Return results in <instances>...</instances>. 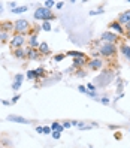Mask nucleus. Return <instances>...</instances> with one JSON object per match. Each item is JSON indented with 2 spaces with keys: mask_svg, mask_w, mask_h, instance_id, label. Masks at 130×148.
Returning <instances> with one entry per match:
<instances>
[{
  "mask_svg": "<svg viewBox=\"0 0 130 148\" xmlns=\"http://www.w3.org/2000/svg\"><path fill=\"white\" fill-rule=\"evenodd\" d=\"M24 42H25V39H24L23 34H15V36L11 39V45H12L15 49H18V48H23Z\"/></svg>",
  "mask_w": 130,
  "mask_h": 148,
  "instance_id": "obj_5",
  "label": "nucleus"
},
{
  "mask_svg": "<svg viewBox=\"0 0 130 148\" xmlns=\"http://www.w3.org/2000/svg\"><path fill=\"white\" fill-rule=\"evenodd\" d=\"M27 9H29L27 6H21V8H15V9H12V12L14 14H23V12H25Z\"/></svg>",
  "mask_w": 130,
  "mask_h": 148,
  "instance_id": "obj_21",
  "label": "nucleus"
},
{
  "mask_svg": "<svg viewBox=\"0 0 130 148\" xmlns=\"http://www.w3.org/2000/svg\"><path fill=\"white\" fill-rule=\"evenodd\" d=\"M100 54L105 56V57H111V56L117 54V48H115L114 43H106L105 42L102 45V48H100Z\"/></svg>",
  "mask_w": 130,
  "mask_h": 148,
  "instance_id": "obj_3",
  "label": "nucleus"
},
{
  "mask_svg": "<svg viewBox=\"0 0 130 148\" xmlns=\"http://www.w3.org/2000/svg\"><path fill=\"white\" fill-rule=\"evenodd\" d=\"M102 40H106V43H115L118 40V34L112 32H105L102 33Z\"/></svg>",
  "mask_w": 130,
  "mask_h": 148,
  "instance_id": "obj_6",
  "label": "nucleus"
},
{
  "mask_svg": "<svg viewBox=\"0 0 130 148\" xmlns=\"http://www.w3.org/2000/svg\"><path fill=\"white\" fill-rule=\"evenodd\" d=\"M63 2H58V3H55V8H57V9H62V8H63Z\"/></svg>",
  "mask_w": 130,
  "mask_h": 148,
  "instance_id": "obj_34",
  "label": "nucleus"
},
{
  "mask_svg": "<svg viewBox=\"0 0 130 148\" xmlns=\"http://www.w3.org/2000/svg\"><path fill=\"white\" fill-rule=\"evenodd\" d=\"M88 66H90V69H93V71H97V69H100L103 66V62L99 60V58H93L91 62L88 63Z\"/></svg>",
  "mask_w": 130,
  "mask_h": 148,
  "instance_id": "obj_8",
  "label": "nucleus"
},
{
  "mask_svg": "<svg viewBox=\"0 0 130 148\" xmlns=\"http://www.w3.org/2000/svg\"><path fill=\"white\" fill-rule=\"evenodd\" d=\"M39 49H40V54H45L49 51V47H48V43L47 42H42L40 45H39Z\"/></svg>",
  "mask_w": 130,
  "mask_h": 148,
  "instance_id": "obj_18",
  "label": "nucleus"
},
{
  "mask_svg": "<svg viewBox=\"0 0 130 148\" xmlns=\"http://www.w3.org/2000/svg\"><path fill=\"white\" fill-rule=\"evenodd\" d=\"M51 129H53V132H60V133H62L64 127H63V124H60L58 121H55V123H53V126H51Z\"/></svg>",
  "mask_w": 130,
  "mask_h": 148,
  "instance_id": "obj_17",
  "label": "nucleus"
},
{
  "mask_svg": "<svg viewBox=\"0 0 130 148\" xmlns=\"http://www.w3.org/2000/svg\"><path fill=\"white\" fill-rule=\"evenodd\" d=\"M60 135H62L60 132H53V138H54V139H58V138H60Z\"/></svg>",
  "mask_w": 130,
  "mask_h": 148,
  "instance_id": "obj_32",
  "label": "nucleus"
},
{
  "mask_svg": "<svg viewBox=\"0 0 130 148\" xmlns=\"http://www.w3.org/2000/svg\"><path fill=\"white\" fill-rule=\"evenodd\" d=\"M63 58H64V56H55V57H54V60H55V62H62Z\"/></svg>",
  "mask_w": 130,
  "mask_h": 148,
  "instance_id": "obj_31",
  "label": "nucleus"
},
{
  "mask_svg": "<svg viewBox=\"0 0 130 148\" xmlns=\"http://www.w3.org/2000/svg\"><path fill=\"white\" fill-rule=\"evenodd\" d=\"M67 56H70V57H73V58H79V57H84V54H82V53H79V51H69V53H67Z\"/></svg>",
  "mask_w": 130,
  "mask_h": 148,
  "instance_id": "obj_20",
  "label": "nucleus"
},
{
  "mask_svg": "<svg viewBox=\"0 0 130 148\" xmlns=\"http://www.w3.org/2000/svg\"><path fill=\"white\" fill-rule=\"evenodd\" d=\"M126 29H127V30L130 32V23H129V24H126Z\"/></svg>",
  "mask_w": 130,
  "mask_h": 148,
  "instance_id": "obj_39",
  "label": "nucleus"
},
{
  "mask_svg": "<svg viewBox=\"0 0 130 148\" xmlns=\"http://www.w3.org/2000/svg\"><path fill=\"white\" fill-rule=\"evenodd\" d=\"M127 38H130V32H127Z\"/></svg>",
  "mask_w": 130,
  "mask_h": 148,
  "instance_id": "obj_40",
  "label": "nucleus"
},
{
  "mask_svg": "<svg viewBox=\"0 0 130 148\" xmlns=\"http://www.w3.org/2000/svg\"><path fill=\"white\" fill-rule=\"evenodd\" d=\"M27 57L30 60H36V58H39V53L36 49H33V48H29L27 49Z\"/></svg>",
  "mask_w": 130,
  "mask_h": 148,
  "instance_id": "obj_13",
  "label": "nucleus"
},
{
  "mask_svg": "<svg viewBox=\"0 0 130 148\" xmlns=\"http://www.w3.org/2000/svg\"><path fill=\"white\" fill-rule=\"evenodd\" d=\"M70 124H72V123H69V121H66V123H63V127H64V129H69V127H70Z\"/></svg>",
  "mask_w": 130,
  "mask_h": 148,
  "instance_id": "obj_35",
  "label": "nucleus"
},
{
  "mask_svg": "<svg viewBox=\"0 0 130 148\" xmlns=\"http://www.w3.org/2000/svg\"><path fill=\"white\" fill-rule=\"evenodd\" d=\"M20 99V96H15V97H12V100H11V103H15L16 100H18Z\"/></svg>",
  "mask_w": 130,
  "mask_h": 148,
  "instance_id": "obj_36",
  "label": "nucleus"
},
{
  "mask_svg": "<svg viewBox=\"0 0 130 148\" xmlns=\"http://www.w3.org/2000/svg\"><path fill=\"white\" fill-rule=\"evenodd\" d=\"M29 45H30V48H36V47H39L40 45V43L38 42V36H36V34H33V36L30 38V40H29Z\"/></svg>",
  "mask_w": 130,
  "mask_h": 148,
  "instance_id": "obj_15",
  "label": "nucleus"
},
{
  "mask_svg": "<svg viewBox=\"0 0 130 148\" xmlns=\"http://www.w3.org/2000/svg\"><path fill=\"white\" fill-rule=\"evenodd\" d=\"M11 29H14V24H12L11 21H5L2 25H0V30H2V32H5V33H8V32H9Z\"/></svg>",
  "mask_w": 130,
  "mask_h": 148,
  "instance_id": "obj_12",
  "label": "nucleus"
},
{
  "mask_svg": "<svg viewBox=\"0 0 130 148\" xmlns=\"http://www.w3.org/2000/svg\"><path fill=\"white\" fill-rule=\"evenodd\" d=\"M15 57L16 58H25V57H27V53H25V51L23 49V48H18V49H15Z\"/></svg>",
  "mask_w": 130,
  "mask_h": 148,
  "instance_id": "obj_16",
  "label": "nucleus"
},
{
  "mask_svg": "<svg viewBox=\"0 0 130 148\" xmlns=\"http://www.w3.org/2000/svg\"><path fill=\"white\" fill-rule=\"evenodd\" d=\"M109 27L114 30V32H118V34H123L124 33V30H123V27H121V24L118 23V21H114V23H111L109 24Z\"/></svg>",
  "mask_w": 130,
  "mask_h": 148,
  "instance_id": "obj_11",
  "label": "nucleus"
},
{
  "mask_svg": "<svg viewBox=\"0 0 130 148\" xmlns=\"http://www.w3.org/2000/svg\"><path fill=\"white\" fill-rule=\"evenodd\" d=\"M0 33H2V30H0Z\"/></svg>",
  "mask_w": 130,
  "mask_h": 148,
  "instance_id": "obj_41",
  "label": "nucleus"
},
{
  "mask_svg": "<svg viewBox=\"0 0 130 148\" xmlns=\"http://www.w3.org/2000/svg\"><path fill=\"white\" fill-rule=\"evenodd\" d=\"M81 64H85V57H79V58H75L73 60V66L79 67Z\"/></svg>",
  "mask_w": 130,
  "mask_h": 148,
  "instance_id": "obj_19",
  "label": "nucleus"
},
{
  "mask_svg": "<svg viewBox=\"0 0 130 148\" xmlns=\"http://www.w3.org/2000/svg\"><path fill=\"white\" fill-rule=\"evenodd\" d=\"M121 53H123L124 57L130 62V45H126V43H124V45H121Z\"/></svg>",
  "mask_w": 130,
  "mask_h": 148,
  "instance_id": "obj_14",
  "label": "nucleus"
},
{
  "mask_svg": "<svg viewBox=\"0 0 130 148\" xmlns=\"http://www.w3.org/2000/svg\"><path fill=\"white\" fill-rule=\"evenodd\" d=\"M27 78H29V79H36V73H34V71H29L27 72Z\"/></svg>",
  "mask_w": 130,
  "mask_h": 148,
  "instance_id": "obj_23",
  "label": "nucleus"
},
{
  "mask_svg": "<svg viewBox=\"0 0 130 148\" xmlns=\"http://www.w3.org/2000/svg\"><path fill=\"white\" fill-rule=\"evenodd\" d=\"M102 103H103V105H109V99L108 97H103L102 99Z\"/></svg>",
  "mask_w": 130,
  "mask_h": 148,
  "instance_id": "obj_33",
  "label": "nucleus"
},
{
  "mask_svg": "<svg viewBox=\"0 0 130 148\" xmlns=\"http://www.w3.org/2000/svg\"><path fill=\"white\" fill-rule=\"evenodd\" d=\"M54 5H55V2H53V0H47V2H45V8H47V9H51Z\"/></svg>",
  "mask_w": 130,
  "mask_h": 148,
  "instance_id": "obj_24",
  "label": "nucleus"
},
{
  "mask_svg": "<svg viewBox=\"0 0 130 148\" xmlns=\"http://www.w3.org/2000/svg\"><path fill=\"white\" fill-rule=\"evenodd\" d=\"M9 6L12 8V9H15V2H12V3H9Z\"/></svg>",
  "mask_w": 130,
  "mask_h": 148,
  "instance_id": "obj_38",
  "label": "nucleus"
},
{
  "mask_svg": "<svg viewBox=\"0 0 130 148\" xmlns=\"http://www.w3.org/2000/svg\"><path fill=\"white\" fill-rule=\"evenodd\" d=\"M78 90H79L81 93H84V94H88V90H87V87H84V85H79V87H78Z\"/></svg>",
  "mask_w": 130,
  "mask_h": 148,
  "instance_id": "obj_27",
  "label": "nucleus"
},
{
  "mask_svg": "<svg viewBox=\"0 0 130 148\" xmlns=\"http://www.w3.org/2000/svg\"><path fill=\"white\" fill-rule=\"evenodd\" d=\"M34 20L51 21V20H54V15H53V12H51V9H47L45 6H40L34 11Z\"/></svg>",
  "mask_w": 130,
  "mask_h": 148,
  "instance_id": "obj_1",
  "label": "nucleus"
},
{
  "mask_svg": "<svg viewBox=\"0 0 130 148\" xmlns=\"http://www.w3.org/2000/svg\"><path fill=\"white\" fill-rule=\"evenodd\" d=\"M118 23H120V24H129V23H130V11H126V12H123V14H120Z\"/></svg>",
  "mask_w": 130,
  "mask_h": 148,
  "instance_id": "obj_7",
  "label": "nucleus"
},
{
  "mask_svg": "<svg viewBox=\"0 0 130 148\" xmlns=\"http://www.w3.org/2000/svg\"><path fill=\"white\" fill-rule=\"evenodd\" d=\"M43 72H45V71H43V67H39V69H36V71H34V73H36V76L39 78V76H42L43 75Z\"/></svg>",
  "mask_w": 130,
  "mask_h": 148,
  "instance_id": "obj_25",
  "label": "nucleus"
},
{
  "mask_svg": "<svg viewBox=\"0 0 130 148\" xmlns=\"http://www.w3.org/2000/svg\"><path fill=\"white\" fill-rule=\"evenodd\" d=\"M30 29V24L27 20H18L15 24H14V30H15V34H24L27 33Z\"/></svg>",
  "mask_w": 130,
  "mask_h": 148,
  "instance_id": "obj_2",
  "label": "nucleus"
},
{
  "mask_svg": "<svg viewBox=\"0 0 130 148\" xmlns=\"http://www.w3.org/2000/svg\"><path fill=\"white\" fill-rule=\"evenodd\" d=\"M42 29L45 30V32H49V30H51V24H49V21H43V24H42Z\"/></svg>",
  "mask_w": 130,
  "mask_h": 148,
  "instance_id": "obj_22",
  "label": "nucleus"
},
{
  "mask_svg": "<svg viewBox=\"0 0 130 148\" xmlns=\"http://www.w3.org/2000/svg\"><path fill=\"white\" fill-rule=\"evenodd\" d=\"M36 132L38 133H43V127H36Z\"/></svg>",
  "mask_w": 130,
  "mask_h": 148,
  "instance_id": "obj_37",
  "label": "nucleus"
},
{
  "mask_svg": "<svg viewBox=\"0 0 130 148\" xmlns=\"http://www.w3.org/2000/svg\"><path fill=\"white\" fill-rule=\"evenodd\" d=\"M8 120H9V121H15V123H23V124H29L30 123L29 120H25L23 117H16V115H9V117H8Z\"/></svg>",
  "mask_w": 130,
  "mask_h": 148,
  "instance_id": "obj_10",
  "label": "nucleus"
},
{
  "mask_svg": "<svg viewBox=\"0 0 130 148\" xmlns=\"http://www.w3.org/2000/svg\"><path fill=\"white\" fill-rule=\"evenodd\" d=\"M102 12H103V8H100L97 11H90V15H97V14H102Z\"/></svg>",
  "mask_w": 130,
  "mask_h": 148,
  "instance_id": "obj_29",
  "label": "nucleus"
},
{
  "mask_svg": "<svg viewBox=\"0 0 130 148\" xmlns=\"http://www.w3.org/2000/svg\"><path fill=\"white\" fill-rule=\"evenodd\" d=\"M8 36H9V34H8V33L2 32V33H0V40H3V42H6V40H8Z\"/></svg>",
  "mask_w": 130,
  "mask_h": 148,
  "instance_id": "obj_26",
  "label": "nucleus"
},
{
  "mask_svg": "<svg viewBox=\"0 0 130 148\" xmlns=\"http://www.w3.org/2000/svg\"><path fill=\"white\" fill-rule=\"evenodd\" d=\"M112 76H114V73H112L111 71L103 72V73L97 78V79H96V84L100 85V87H105V85H108V84L112 81Z\"/></svg>",
  "mask_w": 130,
  "mask_h": 148,
  "instance_id": "obj_4",
  "label": "nucleus"
},
{
  "mask_svg": "<svg viewBox=\"0 0 130 148\" xmlns=\"http://www.w3.org/2000/svg\"><path fill=\"white\" fill-rule=\"evenodd\" d=\"M87 88L91 90V91H94V90H96V85H93V84H87Z\"/></svg>",
  "mask_w": 130,
  "mask_h": 148,
  "instance_id": "obj_30",
  "label": "nucleus"
},
{
  "mask_svg": "<svg viewBox=\"0 0 130 148\" xmlns=\"http://www.w3.org/2000/svg\"><path fill=\"white\" fill-rule=\"evenodd\" d=\"M43 133H45V135H48V133H53V129L48 127V126H45V127H43Z\"/></svg>",
  "mask_w": 130,
  "mask_h": 148,
  "instance_id": "obj_28",
  "label": "nucleus"
},
{
  "mask_svg": "<svg viewBox=\"0 0 130 148\" xmlns=\"http://www.w3.org/2000/svg\"><path fill=\"white\" fill-rule=\"evenodd\" d=\"M23 75L21 73H18V75H15V82L12 84V88L14 90H20V87H21V84H23Z\"/></svg>",
  "mask_w": 130,
  "mask_h": 148,
  "instance_id": "obj_9",
  "label": "nucleus"
}]
</instances>
